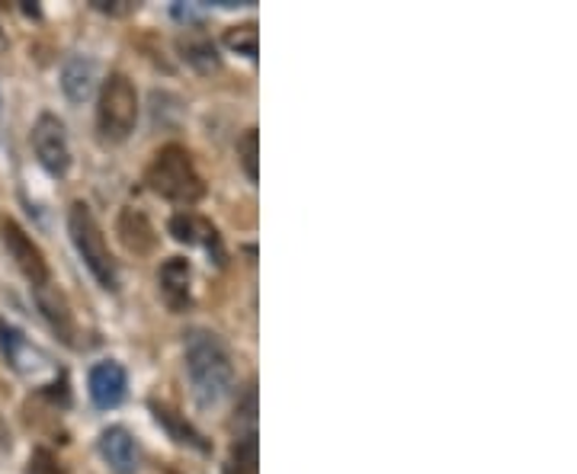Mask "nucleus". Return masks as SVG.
Returning <instances> with one entry per match:
<instances>
[{"label":"nucleus","instance_id":"f257e3e1","mask_svg":"<svg viewBox=\"0 0 577 474\" xmlns=\"http://www.w3.org/2000/svg\"><path fill=\"white\" fill-rule=\"evenodd\" d=\"M189 389L203 407H219L234 394V362L228 346L212 331H193L183 346Z\"/></svg>","mask_w":577,"mask_h":474},{"label":"nucleus","instance_id":"f03ea898","mask_svg":"<svg viewBox=\"0 0 577 474\" xmlns=\"http://www.w3.org/2000/svg\"><path fill=\"white\" fill-rule=\"evenodd\" d=\"M145 183L154 196L168 203H180V206H193L206 196V183L193 164V154L180 144H164L151 158L145 171Z\"/></svg>","mask_w":577,"mask_h":474},{"label":"nucleus","instance_id":"7ed1b4c3","mask_svg":"<svg viewBox=\"0 0 577 474\" xmlns=\"http://www.w3.org/2000/svg\"><path fill=\"white\" fill-rule=\"evenodd\" d=\"M68 231H71V244H74L78 257L84 259L90 276L106 292H116L119 289V263L113 257V251L106 244V234H103L96 216L90 212L88 203H74L71 206V212H68Z\"/></svg>","mask_w":577,"mask_h":474},{"label":"nucleus","instance_id":"20e7f679","mask_svg":"<svg viewBox=\"0 0 577 474\" xmlns=\"http://www.w3.org/2000/svg\"><path fill=\"white\" fill-rule=\"evenodd\" d=\"M138 123V90L126 74H109L96 100V129L106 141H126Z\"/></svg>","mask_w":577,"mask_h":474},{"label":"nucleus","instance_id":"39448f33","mask_svg":"<svg viewBox=\"0 0 577 474\" xmlns=\"http://www.w3.org/2000/svg\"><path fill=\"white\" fill-rule=\"evenodd\" d=\"M0 356L23 379L39 382L43 375H55V366H51V359H48L43 346L33 344L20 327H13L3 317H0Z\"/></svg>","mask_w":577,"mask_h":474},{"label":"nucleus","instance_id":"423d86ee","mask_svg":"<svg viewBox=\"0 0 577 474\" xmlns=\"http://www.w3.org/2000/svg\"><path fill=\"white\" fill-rule=\"evenodd\" d=\"M0 238H3V247H7L10 259H13L16 269L30 279L33 289H43V286L51 282V276H48V259H45L43 247H39L13 218H3V221H0Z\"/></svg>","mask_w":577,"mask_h":474},{"label":"nucleus","instance_id":"0eeeda50","mask_svg":"<svg viewBox=\"0 0 577 474\" xmlns=\"http://www.w3.org/2000/svg\"><path fill=\"white\" fill-rule=\"evenodd\" d=\"M33 151L51 176H65L71 171V144L65 123L51 113H43L33 126Z\"/></svg>","mask_w":577,"mask_h":474},{"label":"nucleus","instance_id":"6e6552de","mask_svg":"<svg viewBox=\"0 0 577 474\" xmlns=\"http://www.w3.org/2000/svg\"><path fill=\"white\" fill-rule=\"evenodd\" d=\"M171 234H174V241L180 244H189V247H206L216 263L222 266L224 263V247H222V238H219V231H216V224L209 221V218L203 216H193V212H177V216L171 218Z\"/></svg>","mask_w":577,"mask_h":474},{"label":"nucleus","instance_id":"1a4fd4ad","mask_svg":"<svg viewBox=\"0 0 577 474\" xmlns=\"http://www.w3.org/2000/svg\"><path fill=\"white\" fill-rule=\"evenodd\" d=\"M126 389H129V375H126V369H123L119 362L106 359V362H96V366L90 369L88 391L90 401H93L96 407H103V411L116 407V404L126 397Z\"/></svg>","mask_w":577,"mask_h":474},{"label":"nucleus","instance_id":"9d476101","mask_svg":"<svg viewBox=\"0 0 577 474\" xmlns=\"http://www.w3.org/2000/svg\"><path fill=\"white\" fill-rule=\"evenodd\" d=\"M158 289L171 311H186L193 292V263L186 257L164 259L158 269Z\"/></svg>","mask_w":577,"mask_h":474},{"label":"nucleus","instance_id":"9b49d317","mask_svg":"<svg viewBox=\"0 0 577 474\" xmlns=\"http://www.w3.org/2000/svg\"><path fill=\"white\" fill-rule=\"evenodd\" d=\"M100 455L106 459V465L116 474L138 472V446H135L132 432L123 427H109L100 436Z\"/></svg>","mask_w":577,"mask_h":474},{"label":"nucleus","instance_id":"f8f14e48","mask_svg":"<svg viewBox=\"0 0 577 474\" xmlns=\"http://www.w3.org/2000/svg\"><path fill=\"white\" fill-rule=\"evenodd\" d=\"M36 302H39V311L45 314V321L51 324V331L65 340L68 346H74L78 340V324H74V314H71V308L65 302V296L58 292V289H51V282L43 286V289H36Z\"/></svg>","mask_w":577,"mask_h":474},{"label":"nucleus","instance_id":"ddd939ff","mask_svg":"<svg viewBox=\"0 0 577 474\" xmlns=\"http://www.w3.org/2000/svg\"><path fill=\"white\" fill-rule=\"evenodd\" d=\"M180 58L196 71V74H212L222 68V58L216 51V43L206 36V33H196V30H186L177 39Z\"/></svg>","mask_w":577,"mask_h":474},{"label":"nucleus","instance_id":"4468645a","mask_svg":"<svg viewBox=\"0 0 577 474\" xmlns=\"http://www.w3.org/2000/svg\"><path fill=\"white\" fill-rule=\"evenodd\" d=\"M116 231H119V238H123L126 251H132V254H151V251L158 247L154 224L148 221L145 212H138V209H123Z\"/></svg>","mask_w":577,"mask_h":474},{"label":"nucleus","instance_id":"2eb2a0df","mask_svg":"<svg viewBox=\"0 0 577 474\" xmlns=\"http://www.w3.org/2000/svg\"><path fill=\"white\" fill-rule=\"evenodd\" d=\"M96 86V65L90 58H71L61 71V90L71 103H88Z\"/></svg>","mask_w":577,"mask_h":474},{"label":"nucleus","instance_id":"dca6fc26","mask_svg":"<svg viewBox=\"0 0 577 474\" xmlns=\"http://www.w3.org/2000/svg\"><path fill=\"white\" fill-rule=\"evenodd\" d=\"M224 474H261V442L254 432L241 436L224 462Z\"/></svg>","mask_w":577,"mask_h":474},{"label":"nucleus","instance_id":"f3484780","mask_svg":"<svg viewBox=\"0 0 577 474\" xmlns=\"http://www.w3.org/2000/svg\"><path fill=\"white\" fill-rule=\"evenodd\" d=\"M151 411H154L158 424H164L177 442H183V446H193V449H199V452H209V442L203 439V432L193 430V427L180 417L177 411H171V407H164V404H151Z\"/></svg>","mask_w":577,"mask_h":474},{"label":"nucleus","instance_id":"a211bd4d","mask_svg":"<svg viewBox=\"0 0 577 474\" xmlns=\"http://www.w3.org/2000/svg\"><path fill=\"white\" fill-rule=\"evenodd\" d=\"M238 164H241V171L247 173L251 183L261 180V131L257 129H247L241 135V141H238Z\"/></svg>","mask_w":577,"mask_h":474},{"label":"nucleus","instance_id":"6ab92c4d","mask_svg":"<svg viewBox=\"0 0 577 474\" xmlns=\"http://www.w3.org/2000/svg\"><path fill=\"white\" fill-rule=\"evenodd\" d=\"M224 45L244 58H257V48H261V30L257 23H241V26H231L224 33Z\"/></svg>","mask_w":577,"mask_h":474},{"label":"nucleus","instance_id":"aec40b11","mask_svg":"<svg viewBox=\"0 0 577 474\" xmlns=\"http://www.w3.org/2000/svg\"><path fill=\"white\" fill-rule=\"evenodd\" d=\"M26 474H65V469H61V462H58L48 449H36V452L30 455Z\"/></svg>","mask_w":577,"mask_h":474},{"label":"nucleus","instance_id":"412c9836","mask_svg":"<svg viewBox=\"0 0 577 474\" xmlns=\"http://www.w3.org/2000/svg\"><path fill=\"white\" fill-rule=\"evenodd\" d=\"M3 449H10V430H7V424H3V417H0V452Z\"/></svg>","mask_w":577,"mask_h":474},{"label":"nucleus","instance_id":"4be33fe9","mask_svg":"<svg viewBox=\"0 0 577 474\" xmlns=\"http://www.w3.org/2000/svg\"><path fill=\"white\" fill-rule=\"evenodd\" d=\"M3 48H10V39H7V33L0 30V51H3Z\"/></svg>","mask_w":577,"mask_h":474}]
</instances>
